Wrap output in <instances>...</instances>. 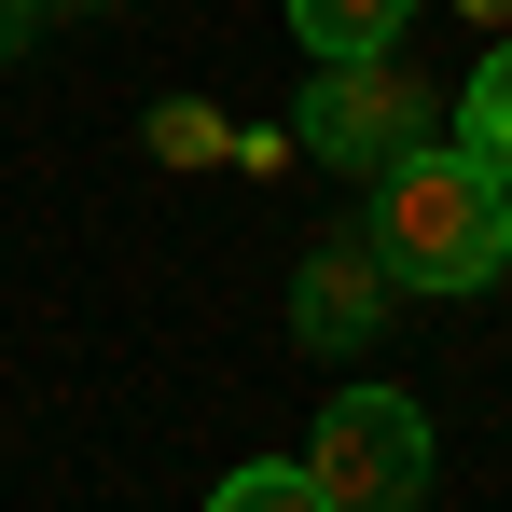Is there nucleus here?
<instances>
[{"label":"nucleus","mask_w":512,"mask_h":512,"mask_svg":"<svg viewBox=\"0 0 512 512\" xmlns=\"http://www.w3.org/2000/svg\"><path fill=\"white\" fill-rule=\"evenodd\" d=\"M305 471L333 485V512H416L429 499V416L402 402V388H333Z\"/></svg>","instance_id":"nucleus-2"},{"label":"nucleus","mask_w":512,"mask_h":512,"mask_svg":"<svg viewBox=\"0 0 512 512\" xmlns=\"http://www.w3.org/2000/svg\"><path fill=\"white\" fill-rule=\"evenodd\" d=\"M471 28H512V0H471Z\"/></svg>","instance_id":"nucleus-10"},{"label":"nucleus","mask_w":512,"mask_h":512,"mask_svg":"<svg viewBox=\"0 0 512 512\" xmlns=\"http://www.w3.org/2000/svg\"><path fill=\"white\" fill-rule=\"evenodd\" d=\"M457 153H485L512 180V42H485V70L457 84Z\"/></svg>","instance_id":"nucleus-6"},{"label":"nucleus","mask_w":512,"mask_h":512,"mask_svg":"<svg viewBox=\"0 0 512 512\" xmlns=\"http://www.w3.org/2000/svg\"><path fill=\"white\" fill-rule=\"evenodd\" d=\"M499 277H512V250H499Z\"/></svg>","instance_id":"nucleus-12"},{"label":"nucleus","mask_w":512,"mask_h":512,"mask_svg":"<svg viewBox=\"0 0 512 512\" xmlns=\"http://www.w3.org/2000/svg\"><path fill=\"white\" fill-rule=\"evenodd\" d=\"M28 28H42V0H0V56H14V42H28Z\"/></svg>","instance_id":"nucleus-9"},{"label":"nucleus","mask_w":512,"mask_h":512,"mask_svg":"<svg viewBox=\"0 0 512 512\" xmlns=\"http://www.w3.org/2000/svg\"><path fill=\"white\" fill-rule=\"evenodd\" d=\"M374 263H388V291H485L512 250V180L485 153H457V139H416V153H388L374 167Z\"/></svg>","instance_id":"nucleus-1"},{"label":"nucleus","mask_w":512,"mask_h":512,"mask_svg":"<svg viewBox=\"0 0 512 512\" xmlns=\"http://www.w3.org/2000/svg\"><path fill=\"white\" fill-rule=\"evenodd\" d=\"M153 153H180V167L222 153V111H208V97H167V111H153Z\"/></svg>","instance_id":"nucleus-8"},{"label":"nucleus","mask_w":512,"mask_h":512,"mask_svg":"<svg viewBox=\"0 0 512 512\" xmlns=\"http://www.w3.org/2000/svg\"><path fill=\"white\" fill-rule=\"evenodd\" d=\"M291 139H305L319 167L374 180L388 153H416V139H429V84L402 70V56H319V84H305V111H291Z\"/></svg>","instance_id":"nucleus-3"},{"label":"nucleus","mask_w":512,"mask_h":512,"mask_svg":"<svg viewBox=\"0 0 512 512\" xmlns=\"http://www.w3.org/2000/svg\"><path fill=\"white\" fill-rule=\"evenodd\" d=\"M42 14H84V0H42Z\"/></svg>","instance_id":"nucleus-11"},{"label":"nucleus","mask_w":512,"mask_h":512,"mask_svg":"<svg viewBox=\"0 0 512 512\" xmlns=\"http://www.w3.org/2000/svg\"><path fill=\"white\" fill-rule=\"evenodd\" d=\"M208 512H333V485H319V471H291V457H250V471H222V485H208Z\"/></svg>","instance_id":"nucleus-7"},{"label":"nucleus","mask_w":512,"mask_h":512,"mask_svg":"<svg viewBox=\"0 0 512 512\" xmlns=\"http://www.w3.org/2000/svg\"><path fill=\"white\" fill-rule=\"evenodd\" d=\"M416 28V0H291V42H319V56H388Z\"/></svg>","instance_id":"nucleus-5"},{"label":"nucleus","mask_w":512,"mask_h":512,"mask_svg":"<svg viewBox=\"0 0 512 512\" xmlns=\"http://www.w3.org/2000/svg\"><path fill=\"white\" fill-rule=\"evenodd\" d=\"M388 319V263L374 236H319V250L291 263V346H319V360H360Z\"/></svg>","instance_id":"nucleus-4"}]
</instances>
